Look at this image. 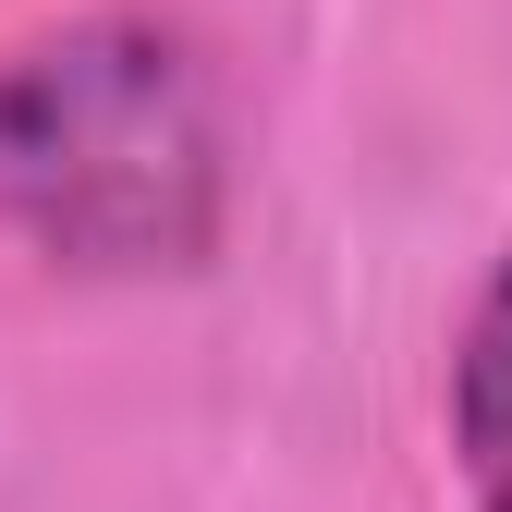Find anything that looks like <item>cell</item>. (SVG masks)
I'll use <instances>...</instances> for the list:
<instances>
[{"label":"cell","instance_id":"1","mask_svg":"<svg viewBox=\"0 0 512 512\" xmlns=\"http://www.w3.org/2000/svg\"><path fill=\"white\" fill-rule=\"evenodd\" d=\"M220 220L232 122L171 13H74L0 49V232L86 281H159L208 269Z\"/></svg>","mask_w":512,"mask_h":512},{"label":"cell","instance_id":"2","mask_svg":"<svg viewBox=\"0 0 512 512\" xmlns=\"http://www.w3.org/2000/svg\"><path fill=\"white\" fill-rule=\"evenodd\" d=\"M452 464L476 512H512V256L488 269L464 342H452Z\"/></svg>","mask_w":512,"mask_h":512}]
</instances>
